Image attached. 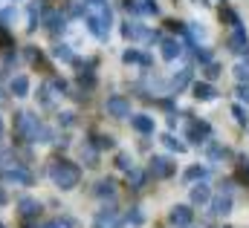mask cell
Wrapping results in <instances>:
<instances>
[{
	"label": "cell",
	"mask_w": 249,
	"mask_h": 228,
	"mask_svg": "<svg viewBox=\"0 0 249 228\" xmlns=\"http://www.w3.org/2000/svg\"><path fill=\"white\" fill-rule=\"evenodd\" d=\"M50 176H53V182L64 188V191H70V188H75L78 185V168L72 165V162H53V168H50Z\"/></svg>",
	"instance_id": "6da1fadb"
},
{
	"label": "cell",
	"mask_w": 249,
	"mask_h": 228,
	"mask_svg": "<svg viewBox=\"0 0 249 228\" xmlns=\"http://www.w3.org/2000/svg\"><path fill=\"white\" fill-rule=\"evenodd\" d=\"M41 20H44V26L50 29V32H61L64 29V17H61V12H55V9H44L41 12Z\"/></svg>",
	"instance_id": "7a4b0ae2"
},
{
	"label": "cell",
	"mask_w": 249,
	"mask_h": 228,
	"mask_svg": "<svg viewBox=\"0 0 249 228\" xmlns=\"http://www.w3.org/2000/svg\"><path fill=\"white\" fill-rule=\"evenodd\" d=\"M107 113L116 115V118H127L130 115V104L124 101L122 96H113V98H107Z\"/></svg>",
	"instance_id": "3957f363"
},
{
	"label": "cell",
	"mask_w": 249,
	"mask_h": 228,
	"mask_svg": "<svg viewBox=\"0 0 249 228\" xmlns=\"http://www.w3.org/2000/svg\"><path fill=\"white\" fill-rule=\"evenodd\" d=\"M3 179H6V182H15V185H32V173L23 171V168H9V171H3Z\"/></svg>",
	"instance_id": "277c9868"
},
{
	"label": "cell",
	"mask_w": 249,
	"mask_h": 228,
	"mask_svg": "<svg viewBox=\"0 0 249 228\" xmlns=\"http://www.w3.org/2000/svg\"><path fill=\"white\" fill-rule=\"evenodd\" d=\"M229 47H232V52H244V49H249V44H247V35H244V29H235V35L229 38Z\"/></svg>",
	"instance_id": "5b68a950"
},
{
	"label": "cell",
	"mask_w": 249,
	"mask_h": 228,
	"mask_svg": "<svg viewBox=\"0 0 249 228\" xmlns=\"http://www.w3.org/2000/svg\"><path fill=\"white\" fill-rule=\"evenodd\" d=\"M171 171H174V168H171L168 159H154V162H151V173H154V176H171Z\"/></svg>",
	"instance_id": "8992f818"
},
{
	"label": "cell",
	"mask_w": 249,
	"mask_h": 228,
	"mask_svg": "<svg viewBox=\"0 0 249 228\" xmlns=\"http://www.w3.org/2000/svg\"><path fill=\"white\" fill-rule=\"evenodd\" d=\"M12 93L20 98V96H26L29 93V78L26 75H18V78H12Z\"/></svg>",
	"instance_id": "52a82bcc"
},
{
	"label": "cell",
	"mask_w": 249,
	"mask_h": 228,
	"mask_svg": "<svg viewBox=\"0 0 249 228\" xmlns=\"http://www.w3.org/2000/svg\"><path fill=\"white\" fill-rule=\"evenodd\" d=\"M180 55V44L177 41H162V58H168V61H174V58Z\"/></svg>",
	"instance_id": "ba28073f"
},
{
	"label": "cell",
	"mask_w": 249,
	"mask_h": 228,
	"mask_svg": "<svg viewBox=\"0 0 249 228\" xmlns=\"http://www.w3.org/2000/svg\"><path fill=\"white\" fill-rule=\"evenodd\" d=\"M130 124H133L139 133H151V130H154V121H151L148 115H136V118H130Z\"/></svg>",
	"instance_id": "9c48e42d"
},
{
	"label": "cell",
	"mask_w": 249,
	"mask_h": 228,
	"mask_svg": "<svg viewBox=\"0 0 249 228\" xmlns=\"http://www.w3.org/2000/svg\"><path fill=\"white\" fill-rule=\"evenodd\" d=\"M38 211H41L38 199H20V214H23V217H35Z\"/></svg>",
	"instance_id": "30bf717a"
},
{
	"label": "cell",
	"mask_w": 249,
	"mask_h": 228,
	"mask_svg": "<svg viewBox=\"0 0 249 228\" xmlns=\"http://www.w3.org/2000/svg\"><path fill=\"white\" fill-rule=\"evenodd\" d=\"M188 220H191V211H188V208H174V214H171V223H180V226H186Z\"/></svg>",
	"instance_id": "8fae6325"
},
{
	"label": "cell",
	"mask_w": 249,
	"mask_h": 228,
	"mask_svg": "<svg viewBox=\"0 0 249 228\" xmlns=\"http://www.w3.org/2000/svg\"><path fill=\"white\" fill-rule=\"evenodd\" d=\"M53 55L58 58V61H67V64H70V61H72V52H70V47H55V49H53Z\"/></svg>",
	"instance_id": "7c38bea8"
},
{
	"label": "cell",
	"mask_w": 249,
	"mask_h": 228,
	"mask_svg": "<svg viewBox=\"0 0 249 228\" xmlns=\"http://www.w3.org/2000/svg\"><path fill=\"white\" fill-rule=\"evenodd\" d=\"M194 93H197V98H212V96H214V90H212L209 84H197Z\"/></svg>",
	"instance_id": "4fadbf2b"
},
{
	"label": "cell",
	"mask_w": 249,
	"mask_h": 228,
	"mask_svg": "<svg viewBox=\"0 0 249 228\" xmlns=\"http://www.w3.org/2000/svg\"><path fill=\"white\" fill-rule=\"evenodd\" d=\"M12 47V35L6 32V26H0V49H9Z\"/></svg>",
	"instance_id": "5bb4252c"
},
{
	"label": "cell",
	"mask_w": 249,
	"mask_h": 228,
	"mask_svg": "<svg viewBox=\"0 0 249 228\" xmlns=\"http://www.w3.org/2000/svg\"><path fill=\"white\" fill-rule=\"evenodd\" d=\"M99 194H102V196H105V194H113V182H110V179L99 182Z\"/></svg>",
	"instance_id": "9a60e30c"
},
{
	"label": "cell",
	"mask_w": 249,
	"mask_h": 228,
	"mask_svg": "<svg viewBox=\"0 0 249 228\" xmlns=\"http://www.w3.org/2000/svg\"><path fill=\"white\" fill-rule=\"evenodd\" d=\"M206 199H209V191H206V188L200 185V188L194 191V202H206Z\"/></svg>",
	"instance_id": "2e32d148"
},
{
	"label": "cell",
	"mask_w": 249,
	"mask_h": 228,
	"mask_svg": "<svg viewBox=\"0 0 249 228\" xmlns=\"http://www.w3.org/2000/svg\"><path fill=\"white\" fill-rule=\"evenodd\" d=\"M96 147H113V139L110 136H99L96 139Z\"/></svg>",
	"instance_id": "e0dca14e"
},
{
	"label": "cell",
	"mask_w": 249,
	"mask_h": 228,
	"mask_svg": "<svg viewBox=\"0 0 249 228\" xmlns=\"http://www.w3.org/2000/svg\"><path fill=\"white\" fill-rule=\"evenodd\" d=\"M165 145H168L171 150H183V145H180V142H177L174 136H165Z\"/></svg>",
	"instance_id": "ac0fdd59"
},
{
	"label": "cell",
	"mask_w": 249,
	"mask_h": 228,
	"mask_svg": "<svg viewBox=\"0 0 249 228\" xmlns=\"http://www.w3.org/2000/svg\"><path fill=\"white\" fill-rule=\"evenodd\" d=\"M41 228H70V223H67V220H55V223H47V226H41Z\"/></svg>",
	"instance_id": "d6986e66"
},
{
	"label": "cell",
	"mask_w": 249,
	"mask_h": 228,
	"mask_svg": "<svg viewBox=\"0 0 249 228\" xmlns=\"http://www.w3.org/2000/svg\"><path fill=\"white\" fill-rule=\"evenodd\" d=\"M130 182H133V185L139 188V185H142V173H139V171H133V173H130Z\"/></svg>",
	"instance_id": "ffe728a7"
},
{
	"label": "cell",
	"mask_w": 249,
	"mask_h": 228,
	"mask_svg": "<svg viewBox=\"0 0 249 228\" xmlns=\"http://www.w3.org/2000/svg\"><path fill=\"white\" fill-rule=\"evenodd\" d=\"M197 176H203V168H191L188 171V179H197Z\"/></svg>",
	"instance_id": "44dd1931"
},
{
	"label": "cell",
	"mask_w": 249,
	"mask_h": 228,
	"mask_svg": "<svg viewBox=\"0 0 249 228\" xmlns=\"http://www.w3.org/2000/svg\"><path fill=\"white\" fill-rule=\"evenodd\" d=\"M119 168H124V171L130 168V159H127V156H119Z\"/></svg>",
	"instance_id": "7402d4cb"
},
{
	"label": "cell",
	"mask_w": 249,
	"mask_h": 228,
	"mask_svg": "<svg viewBox=\"0 0 249 228\" xmlns=\"http://www.w3.org/2000/svg\"><path fill=\"white\" fill-rule=\"evenodd\" d=\"M235 115H238V121H247V113H244L241 107H235Z\"/></svg>",
	"instance_id": "603a6c76"
},
{
	"label": "cell",
	"mask_w": 249,
	"mask_h": 228,
	"mask_svg": "<svg viewBox=\"0 0 249 228\" xmlns=\"http://www.w3.org/2000/svg\"><path fill=\"white\" fill-rule=\"evenodd\" d=\"M3 202H6V194H3V191H0V205H3Z\"/></svg>",
	"instance_id": "cb8c5ba5"
},
{
	"label": "cell",
	"mask_w": 249,
	"mask_h": 228,
	"mask_svg": "<svg viewBox=\"0 0 249 228\" xmlns=\"http://www.w3.org/2000/svg\"><path fill=\"white\" fill-rule=\"evenodd\" d=\"M0 130H3V118H0Z\"/></svg>",
	"instance_id": "d4e9b609"
},
{
	"label": "cell",
	"mask_w": 249,
	"mask_h": 228,
	"mask_svg": "<svg viewBox=\"0 0 249 228\" xmlns=\"http://www.w3.org/2000/svg\"><path fill=\"white\" fill-rule=\"evenodd\" d=\"M0 228H6V226H0Z\"/></svg>",
	"instance_id": "484cf974"
}]
</instances>
